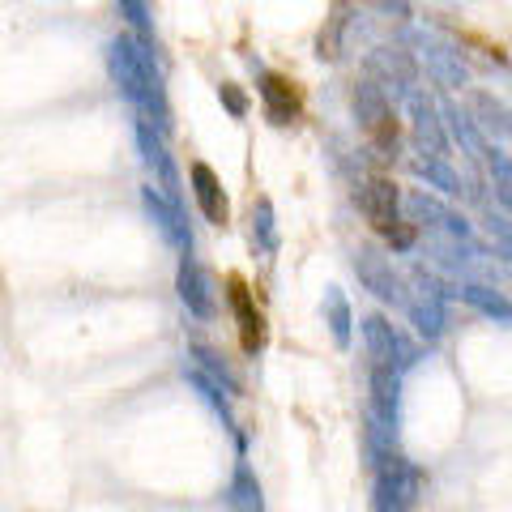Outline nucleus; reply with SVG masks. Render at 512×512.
I'll use <instances>...</instances> for the list:
<instances>
[{"label": "nucleus", "instance_id": "nucleus-5", "mask_svg": "<svg viewBox=\"0 0 512 512\" xmlns=\"http://www.w3.org/2000/svg\"><path fill=\"white\" fill-rule=\"evenodd\" d=\"M261 99H265V116L274 124H291L299 116V90H295L291 77L261 73Z\"/></svg>", "mask_w": 512, "mask_h": 512}, {"label": "nucleus", "instance_id": "nucleus-14", "mask_svg": "<svg viewBox=\"0 0 512 512\" xmlns=\"http://www.w3.org/2000/svg\"><path fill=\"white\" fill-rule=\"evenodd\" d=\"M120 5H124L128 18H133L137 30H146V0H120Z\"/></svg>", "mask_w": 512, "mask_h": 512}, {"label": "nucleus", "instance_id": "nucleus-6", "mask_svg": "<svg viewBox=\"0 0 512 512\" xmlns=\"http://www.w3.org/2000/svg\"><path fill=\"white\" fill-rule=\"evenodd\" d=\"M227 295H231V312L239 320V338H244V350H261L265 346V320H261V312H256L248 286L239 282V278H231V291Z\"/></svg>", "mask_w": 512, "mask_h": 512}, {"label": "nucleus", "instance_id": "nucleus-11", "mask_svg": "<svg viewBox=\"0 0 512 512\" xmlns=\"http://www.w3.org/2000/svg\"><path fill=\"white\" fill-rule=\"evenodd\" d=\"M235 504L244 512H261V491L248 483V470H239V487H235Z\"/></svg>", "mask_w": 512, "mask_h": 512}, {"label": "nucleus", "instance_id": "nucleus-8", "mask_svg": "<svg viewBox=\"0 0 512 512\" xmlns=\"http://www.w3.org/2000/svg\"><path fill=\"white\" fill-rule=\"evenodd\" d=\"M367 346L376 355V367H393V355H397V338L389 333L384 320H367Z\"/></svg>", "mask_w": 512, "mask_h": 512}, {"label": "nucleus", "instance_id": "nucleus-9", "mask_svg": "<svg viewBox=\"0 0 512 512\" xmlns=\"http://www.w3.org/2000/svg\"><path fill=\"white\" fill-rule=\"evenodd\" d=\"M325 308H329V325H333V338H338L342 346L350 342V308H346V299L333 291L329 299H325Z\"/></svg>", "mask_w": 512, "mask_h": 512}, {"label": "nucleus", "instance_id": "nucleus-10", "mask_svg": "<svg viewBox=\"0 0 512 512\" xmlns=\"http://www.w3.org/2000/svg\"><path fill=\"white\" fill-rule=\"evenodd\" d=\"M146 205H150V214H158V227H163V231H167V235L175 239V244H184L180 218H175V210H171V205H163V201L154 197V192H146Z\"/></svg>", "mask_w": 512, "mask_h": 512}, {"label": "nucleus", "instance_id": "nucleus-7", "mask_svg": "<svg viewBox=\"0 0 512 512\" xmlns=\"http://www.w3.org/2000/svg\"><path fill=\"white\" fill-rule=\"evenodd\" d=\"M180 299H184V308L192 316H201V320H210L218 312L214 308V286H210V278H205V269L197 261L180 265Z\"/></svg>", "mask_w": 512, "mask_h": 512}, {"label": "nucleus", "instance_id": "nucleus-3", "mask_svg": "<svg viewBox=\"0 0 512 512\" xmlns=\"http://www.w3.org/2000/svg\"><path fill=\"white\" fill-rule=\"evenodd\" d=\"M355 103H359V120H363V128H367V137H372L380 150H393V146H397V124H393L389 103L380 99V90L363 86Z\"/></svg>", "mask_w": 512, "mask_h": 512}, {"label": "nucleus", "instance_id": "nucleus-1", "mask_svg": "<svg viewBox=\"0 0 512 512\" xmlns=\"http://www.w3.org/2000/svg\"><path fill=\"white\" fill-rule=\"evenodd\" d=\"M111 77H116V86L128 103H133L141 116H146V124H163L167 107H163V86H158V69L150 52L141 47L137 39H116L111 43Z\"/></svg>", "mask_w": 512, "mask_h": 512}, {"label": "nucleus", "instance_id": "nucleus-4", "mask_svg": "<svg viewBox=\"0 0 512 512\" xmlns=\"http://www.w3.org/2000/svg\"><path fill=\"white\" fill-rule=\"evenodd\" d=\"M192 197H197L201 214L214 222V227H227L231 218V205H227V192H222V180L205 167V163H192Z\"/></svg>", "mask_w": 512, "mask_h": 512}, {"label": "nucleus", "instance_id": "nucleus-12", "mask_svg": "<svg viewBox=\"0 0 512 512\" xmlns=\"http://www.w3.org/2000/svg\"><path fill=\"white\" fill-rule=\"evenodd\" d=\"M256 231H261V244L265 248L278 244V235H274V210H269V201L256 205Z\"/></svg>", "mask_w": 512, "mask_h": 512}, {"label": "nucleus", "instance_id": "nucleus-15", "mask_svg": "<svg viewBox=\"0 0 512 512\" xmlns=\"http://www.w3.org/2000/svg\"><path fill=\"white\" fill-rule=\"evenodd\" d=\"M376 512H406V504H402V500H393V495H389V491H384V487H380V500H376Z\"/></svg>", "mask_w": 512, "mask_h": 512}, {"label": "nucleus", "instance_id": "nucleus-13", "mask_svg": "<svg viewBox=\"0 0 512 512\" xmlns=\"http://www.w3.org/2000/svg\"><path fill=\"white\" fill-rule=\"evenodd\" d=\"M218 94H222V103L231 107V116H244V111H248V99H244V94H239V86L222 82V86H218Z\"/></svg>", "mask_w": 512, "mask_h": 512}, {"label": "nucleus", "instance_id": "nucleus-2", "mask_svg": "<svg viewBox=\"0 0 512 512\" xmlns=\"http://www.w3.org/2000/svg\"><path fill=\"white\" fill-rule=\"evenodd\" d=\"M359 210L367 214V222H372L380 235L397 239V244H410V227H402V218H397V188L389 180L372 175V180L359 188Z\"/></svg>", "mask_w": 512, "mask_h": 512}]
</instances>
